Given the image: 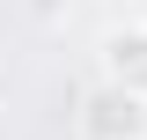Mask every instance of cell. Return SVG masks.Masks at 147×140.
<instances>
[{
    "mask_svg": "<svg viewBox=\"0 0 147 140\" xmlns=\"http://www.w3.org/2000/svg\"><path fill=\"white\" fill-rule=\"evenodd\" d=\"M96 59H103V74H110V81H125V88H140V96H147V22L110 30Z\"/></svg>",
    "mask_w": 147,
    "mask_h": 140,
    "instance_id": "2",
    "label": "cell"
},
{
    "mask_svg": "<svg viewBox=\"0 0 147 140\" xmlns=\"http://www.w3.org/2000/svg\"><path fill=\"white\" fill-rule=\"evenodd\" d=\"M66 7H74V0H22V15H30L37 30H59V22H66Z\"/></svg>",
    "mask_w": 147,
    "mask_h": 140,
    "instance_id": "3",
    "label": "cell"
},
{
    "mask_svg": "<svg viewBox=\"0 0 147 140\" xmlns=\"http://www.w3.org/2000/svg\"><path fill=\"white\" fill-rule=\"evenodd\" d=\"M74 125H81V140H147V96L103 74V81L81 96V118Z\"/></svg>",
    "mask_w": 147,
    "mask_h": 140,
    "instance_id": "1",
    "label": "cell"
}]
</instances>
